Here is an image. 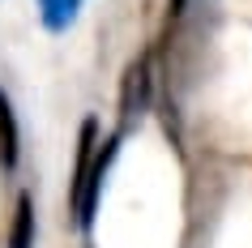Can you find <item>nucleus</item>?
I'll list each match as a JSON object with an SVG mask.
<instances>
[{"mask_svg": "<svg viewBox=\"0 0 252 248\" xmlns=\"http://www.w3.org/2000/svg\"><path fill=\"white\" fill-rule=\"evenodd\" d=\"M17 116H13V103H9V94L0 90V167L13 171L17 167Z\"/></svg>", "mask_w": 252, "mask_h": 248, "instance_id": "obj_3", "label": "nucleus"}, {"mask_svg": "<svg viewBox=\"0 0 252 248\" xmlns=\"http://www.w3.org/2000/svg\"><path fill=\"white\" fill-rule=\"evenodd\" d=\"M77 9H81V0H39V13H43L47 30H68L77 22Z\"/></svg>", "mask_w": 252, "mask_h": 248, "instance_id": "obj_5", "label": "nucleus"}, {"mask_svg": "<svg viewBox=\"0 0 252 248\" xmlns=\"http://www.w3.org/2000/svg\"><path fill=\"white\" fill-rule=\"evenodd\" d=\"M150 99H154V69H150V52H141L137 60H128L124 81H120V137L141 124Z\"/></svg>", "mask_w": 252, "mask_h": 248, "instance_id": "obj_2", "label": "nucleus"}, {"mask_svg": "<svg viewBox=\"0 0 252 248\" xmlns=\"http://www.w3.org/2000/svg\"><path fill=\"white\" fill-rule=\"evenodd\" d=\"M9 248H34V197L22 193L13 210V231H9Z\"/></svg>", "mask_w": 252, "mask_h": 248, "instance_id": "obj_4", "label": "nucleus"}, {"mask_svg": "<svg viewBox=\"0 0 252 248\" xmlns=\"http://www.w3.org/2000/svg\"><path fill=\"white\" fill-rule=\"evenodd\" d=\"M120 150V133L98 142V120H86L77 137V167H73V214H77V227H90L94 222V206H98V193H103V180L111 171V158Z\"/></svg>", "mask_w": 252, "mask_h": 248, "instance_id": "obj_1", "label": "nucleus"}]
</instances>
